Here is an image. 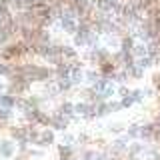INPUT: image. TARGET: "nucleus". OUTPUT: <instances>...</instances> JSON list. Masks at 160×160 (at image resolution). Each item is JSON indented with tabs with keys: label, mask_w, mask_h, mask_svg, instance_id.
Masks as SVG:
<instances>
[{
	"label": "nucleus",
	"mask_w": 160,
	"mask_h": 160,
	"mask_svg": "<svg viewBox=\"0 0 160 160\" xmlns=\"http://www.w3.org/2000/svg\"><path fill=\"white\" fill-rule=\"evenodd\" d=\"M116 94H120V98H122V96H128V94H130V90H128V88L122 84V86H120V88L116 90Z\"/></svg>",
	"instance_id": "23"
},
{
	"label": "nucleus",
	"mask_w": 160,
	"mask_h": 160,
	"mask_svg": "<svg viewBox=\"0 0 160 160\" xmlns=\"http://www.w3.org/2000/svg\"><path fill=\"white\" fill-rule=\"evenodd\" d=\"M154 62H156V60H154L152 56H148V54H146V56H140V58H136V64H138V66H142L144 70H146V68H150Z\"/></svg>",
	"instance_id": "14"
},
{
	"label": "nucleus",
	"mask_w": 160,
	"mask_h": 160,
	"mask_svg": "<svg viewBox=\"0 0 160 160\" xmlns=\"http://www.w3.org/2000/svg\"><path fill=\"white\" fill-rule=\"evenodd\" d=\"M12 112H14V108H4V106H0V120H2V122H8V120L12 118Z\"/></svg>",
	"instance_id": "17"
},
{
	"label": "nucleus",
	"mask_w": 160,
	"mask_h": 160,
	"mask_svg": "<svg viewBox=\"0 0 160 160\" xmlns=\"http://www.w3.org/2000/svg\"><path fill=\"white\" fill-rule=\"evenodd\" d=\"M124 128H126V124L124 122H114V124H108V132L112 134H122Z\"/></svg>",
	"instance_id": "16"
},
{
	"label": "nucleus",
	"mask_w": 160,
	"mask_h": 160,
	"mask_svg": "<svg viewBox=\"0 0 160 160\" xmlns=\"http://www.w3.org/2000/svg\"><path fill=\"white\" fill-rule=\"evenodd\" d=\"M6 90H8V84L4 82V80H0V94H2V92H6Z\"/></svg>",
	"instance_id": "24"
},
{
	"label": "nucleus",
	"mask_w": 160,
	"mask_h": 160,
	"mask_svg": "<svg viewBox=\"0 0 160 160\" xmlns=\"http://www.w3.org/2000/svg\"><path fill=\"white\" fill-rule=\"evenodd\" d=\"M100 76H102V74H100V70H98V68H96V70H88V72H86V82L90 84V86H92V84L96 82Z\"/></svg>",
	"instance_id": "15"
},
{
	"label": "nucleus",
	"mask_w": 160,
	"mask_h": 160,
	"mask_svg": "<svg viewBox=\"0 0 160 160\" xmlns=\"http://www.w3.org/2000/svg\"><path fill=\"white\" fill-rule=\"evenodd\" d=\"M108 106H110V112H116V110H122V102H112V100H108Z\"/></svg>",
	"instance_id": "20"
},
{
	"label": "nucleus",
	"mask_w": 160,
	"mask_h": 160,
	"mask_svg": "<svg viewBox=\"0 0 160 160\" xmlns=\"http://www.w3.org/2000/svg\"><path fill=\"white\" fill-rule=\"evenodd\" d=\"M106 114H110L108 100H102V102H96V118H104Z\"/></svg>",
	"instance_id": "11"
},
{
	"label": "nucleus",
	"mask_w": 160,
	"mask_h": 160,
	"mask_svg": "<svg viewBox=\"0 0 160 160\" xmlns=\"http://www.w3.org/2000/svg\"><path fill=\"white\" fill-rule=\"evenodd\" d=\"M140 128H142V124H132V126H126V136L130 140L140 138Z\"/></svg>",
	"instance_id": "12"
},
{
	"label": "nucleus",
	"mask_w": 160,
	"mask_h": 160,
	"mask_svg": "<svg viewBox=\"0 0 160 160\" xmlns=\"http://www.w3.org/2000/svg\"><path fill=\"white\" fill-rule=\"evenodd\" d=\"M60 54H62V60H66V62H72V60H78V50H76V46H68V44H60Z\"/></svg>",
	"instance_id": "4"
},
{
	"label": "nucleus",
	"mask_w": 160,
	"mask_h": 160,
	"mask_svg": "<svg viewBox=\"0 0 160 160\" xmlns=\"http://www.w3.org/2000/svg\"><path fill=\"white\" fill-rule=\"evenodd\" d=\"M158 62H160V60H158Z\"/></svg>",
	"instance_id": "26"
},
{
	"label": "nucleus",
	"mask_w": 160,
	"mask_h": 160,
	"mask_svg": "<svg viewBox=\"0 0 160 160\" xmlns=\"http://www.w3.org/2000/svg\"><path fill=\"white\" fill-rule=\"evenodd\" d=\"M120 102H122V108H130V106L134 104L132 94H128V96H122V100H120Z\"/></svg>",
	"instance_id": "19"
},
{
	"label": "nucleus",
	"mask_w": 160,
	"mask_h": 160,
	"mask_svg": "<svg viewBox=\"0 0 160 160\" xmlns=\"http://www.w3.org/2000/svg\"><path fill=\"white\" fill-rule=\"evenodd\" d=\"M146 152V146H144V144H140V142H132L128 146V156L130 158H138L140 154H144Z\"/></svg>",
	"instance_id": "9"
},
{
	"label": "nucleus",
	"mask_w": 160,
	"mask_h": 160,
	"mask_svg": "<svg viewBox=\"0 0 160 160\" xmlns=\"http://www.w3.org/2000/svg\"><path fill=\"white\" fill-rule=\"evenodd\" d=\"M74 158V146L72 144H58V160H70Z\"/></svg>",
	"instance_id": "7"
},
{
	"label": "nucleus",
	"mask_w": 160,
	"mask_h": 160,
	"mask_svg": "<svg viewBox=\"0 0 160 160\" xmlns=\"http://www.w3.org/2000/svg\"><path fill=\"white\" fill-rule=\"evenodd\" d=\"M152 94H154V88H144V96L146 98H150Z\"/></svg>",
	"instance_id": "25"
},
{
	"label": "nucleus",
	"mask_w": 160,
	"mask_h": 160,
	"mask_svg": "<svg viewBox=\"0 0 160 160\" xmlns=\"http://www.w3.org/2000/svg\"><path fill=\"white\" fill-rule=\"evenodd\" d=\"M152 84H154V88H156L158 92H160V72H158V74H154V76H152Z\"/></svg>",
	"instance_id": "22"
},
{
	"label": "nucleus",
	"mask_w": 160,
	"mask_h": 160,
	"mask_svg": "<svg viewBox=\"0 0 160 160\" xmlns=\"http://www.w3.org/2000/svg\"><path fill=\"white\" fill-rule=\"evenodd\" d=\"M18 98L20 96H14V94H10V92H2V94H0V106H4V108H16Z\"/></svg>",
	"instance_id": "6"
},
{
	"label": "nucleus",
	"mask_w": 160,
	"mask_h": 160,
	"mask_svg": "<svg viewBox=\"0 0 160 160\" xmlns=\"http://www.w3.org/2000/svg\"><path fill=\"white\" fill-rule=\"evenodd\" d=\"M126 70H128V76H130V78H142V76H144V68L138 66L136 62H134L130 68H126Z\"/></svg>",
	"instance_id": "13"
},
{
	"label": "nucleus",
	"mask_w": 160,
	"mask_h": 160,
	"mask_svg": "<svg viewBox=\"0 0 160 160\" xmlns=\"http://www.w3.org/2000/svg\"><path fill=\"white\" fill-rule=\"evenodd\" d=\"M130 94H132V98H134V102H142L144 98V90L142 88H134V90H130Z\"/></svg>",
	"instance_id": "18"
},
{
	"label": "nucleus",
	"mask_w": 160,
	"mask_h": 160,
	"mask_svg": "<svg viewBox=\"0 0 160 160\" xmlns=\"http://www.w3.org/2000/svg\"><path fill=\"white\" fill-rule=\"evenodd\" d=\"M54 82H56V88H58V92H60V94L70 92V90L74 88V82H72L70 78H56Z\"/></svg>",
	"instance_id": "8"
},
{
	"label": "nucleus",
	"mask_w": 160,
	"mask_h": 160,
	"mask_svg": "<svg viewBox=\"0 0 160 160\" xmlns=\"http://www.w3.org/2000/svg\"><path fill=\"white\" fill-rule=\"evenodd\" d=\"M14 74V66L10 62H6V60H0V76L4 78H10Z\"/></svg>",
	"instance_id": "10"
},
{
	"label": "nucleus",
	"mask_w": 160,
	"mask_h": 160,
	"mask_svg": "<svg viewBox=\"0 0 160 160\" xmlns=\"http://www.w3.org/2000/svg\"><path fill=\"white\" fill-rule=\"evenodd\" d=\"M54 142H56V136H54V130L46 126V128L42 130V132H40V138H38L36 146H40V148H48V146H52Z\"/></svg>",
	"instance_id": "2"
},
{
	"label": "nucleus",
	"mask_w": 160,
	"mask_h": 160,
	"mask_svg": "<svg viewBox=\"0 0 160 160\" xmlns=\"http://www.w3.org/2000/svg\"><path fill=\"white\" fill-rule=\"evenodd\" d=\"M76 142V136H72V134H62V144H72Z\"/></svg>",
	"instance_id": "21"
},
{
	"label": "nucleus",
	"mask_w": 160,
	"mask_h": 160,
	"mask_svg": "<svg viewBox=\"0 0 160 160\" xmlns=\"http://www.w3.org/2000/svg\"><path fill=\"white\" fill-rule=\"evenodd\" d=\"M10 138L16 140V142H28V126H12L10 128Z\"/></svg>",
	"instance_id": "3"
},
{
	"label": "nucleus",
	"mask_w": 160,
	"mask_h": 160,
	"mask_svg": "<svg viewBox=\"0 0 160 160\" xmlns=\"http://www.w3.org/2000/svg\"><path fill=\"white\" fill-rule=\"evenodd\" d=\"M70 120L68 116H64V114H60V112H56V114H52L50 116V128L52 130H60V132H64L68 126H70Z\"/></svg>",
	"instance_id": "1"
},
{
	"label": "nucleus",
	"mask_w": 160,
	"mask_h": 160,
	"mask_svg": "<svg viewBox=\"0 0 160 160\" xmlns=\"http://www.w3.org/2000/svg\"><path fill=\"white\" fill-rule=\"evenodd\" d=\"M0 158H4V160L14 158V142L12 140H2L0 142Z\"/></svg>",
	"instance_id": "5"
}]
</instances>
